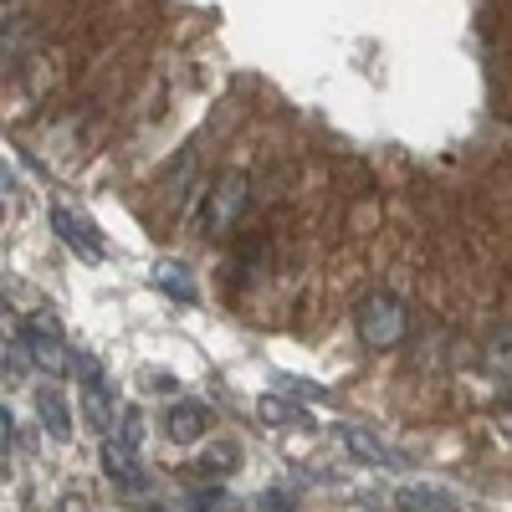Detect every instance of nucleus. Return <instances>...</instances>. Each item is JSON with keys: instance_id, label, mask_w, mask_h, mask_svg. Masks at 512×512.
I'll return each mask as SVG.
<instances>
[{"instance_id": "20e7f679", "label": "nucleus", "mask_w": 512, "mask_h": 512, "mask_svg": "<svg viewBox=\"0 0 512 512\" xmlns=\"http://www.w3.org/2000/svg\"><path fill=\"white\" fill-rule=\"evenodd\" d=\"M77 379H82V415H88V425H98V431L108 436L113 425H118V410H113V384L103 374V364L93 354H77L72 359Z\"/></svg>"}, {"instance_id": "39448f33", "label": "nucleus", "mask_w": 512, "mask_h": 512, "mask_svg": "<svg viewBox=\"0 0 512 512\" xmlns=\"http://www.w3.org/2000/svg\"><path fill=\"white\" fill-rule=\"evenodd\" d=\"M47 221H52V231L62 236V246L77 256V262H103V256H108V246H103L98 226H88L72 205H62V200H57V205L47 210Z\"/></svg>"}, {"instance_id": "0eeeda50", "label": "nucleus", "mask_w": 512, "mask_h": 512, "mask_svg": "<svg viewBox=\"0 0 512 512\" xmlns=\"http://www.w3.org/2000/svg\"><path fill=\"white\" fill-rule=\"evenodd\" d=\"M210 431V410L200 400H175L164 410V436L175 441V446H190V441H205Z\"/></svg>"}, {"instance_id": "9d476101", "label": "nucleus", "mask_w": 512, "mask_h": 512, "mask_svg": "<svg viewBox=\"0 0 512 512\" xmlns=\"http://www.w3.org/2000/svg\"><path fill=\"white\" fill-rule=\"evenodd\" d=\"M36 415H41V425H47V436H52L57 446L72 441V415H67V400H62L57 384H47V390L36 395Z\"/></svg>"}, {"instance_id": "f03ea898", "label": "nucleus", "mask_w": 512, "mask_h": 512, "mask_svg": "<svg viewBox=\"0 0 512 512\" xmlns=\"http://www.w3.org/2000/svg\"><path fill=\"white\" fill-rule=\"evenodd\" d=\"M246 205H251V180H246V169H226V175H216V185H210L205 195V236H226L236 231V221L246 216Z\"/></svg>"}, {"instance_id": "423d86ee", "label": "nucleus", "mask_w": 512, "mask_h": 512, "mask_svg": "<svg viewBox=\"0 0 512 512\" xmlns=\"http://www.w3.org/2000/svg\"><path fill=\"white\" fill-rule=\"evenodd\" d=\"M338 446L364 466H405V456L395 446H384L374 431H364V425H338Z\"/></svg>"}, {"instance_id": "7ed1b4c3", "label": "nucleus", "mask_w": 512, "mask_h": 512, "mask_svg": "<svg viewBox=\"0 0 512 512\" xmlns=\"http://www.w3.org/2000/svg\"><path fill=\"white\" fill-rule=\"evenodd\" d=\"M21 338L31 344V359H36V369H47L52 379H62L67 369H72V349H67V338H62V323H57V313H31L26 318V328H21Z\"/></svg>"}, {"instance_id": "1a4fd4ad", "label": "nucleus", "mask_w": 512, "mask_h": 512, "mask_svg": "<svg viewBox=\"0 0 512 512\" xmlns=\"http://www.w3.org/2000/svg\"><path fill=\"white\" fill-rule=\"evenodd\" d=\"M482 364H487V374L502 384V390L512 395V323H502V328H492V333H487Z\"/></svg>"}, {"instance_id": "f8f14e48", "label": "nucleus", "mask_w": 512, "mask_h": 512, "mask_svg": "<svg viewBox=\"0 0 512 512\" xmlns=\"http://www.w3.org/2000/svg\"><path fill=\"white\" fill-rule=\"evenodd\" d=\"M185 512H241V497L226 492V487H190Z\"/></svg>"}, {"instance_id": "2eb2a0df", "label": "nucleus", "mask_w": 512, "mask_h": 512, "mask_svg": "<svg viewBox=\"0 0 512 512\" xmlns=\"http://www.w3.org/2000/svg\"><path fill=\"white\" fill-rule=\"evenodd\" d=\"M497 425H502V436H507V441H512V400H507V405H502V415H497Z\"/></svg>"}, {"instance_id": "9b49d317", "label": "nucleus", "mask_w": 512, "mask_h": 512, "mask_svg": "<svg viewBox=\"0 0 512 512\" xmlns=\"http://www.w3.org/2000/svg\"><path fill=\"white\" fill-rule=\"evenodd\" d=\"M154 287H159L164 297H175V303H185V308L200 297L195 282H190V272H185L180 262H159V267H154Z\"/></svg>"}, {"instance_id": "f257e3e1", "label": "nucleus", "mask_w": 512, "mask_h": 512, "mask_svg": "<svg viewBox=\"0 0 512 512\" xmlns=\"http://www.w3.org/2000/svg\"><path fill=\"white\" fill-rule=\"evenodd\" d=\"M354 333H359V344L364 349H400L405 344V333H410V313L395 292H369L364 303L354 308Z\"/></svg>"}, {"instance_id": "4468645a", "label": "nucleus", "mask_w": 512, "mask_h": 512, "mask_svg": "<svg viewBox=\"0 0 512 512\" xmlns=\"http://www.w3.org/2000/svg\"><path fill=\"white\" fill-rule=\"evenodd\" d=\"M256 512H297V502H292L282 487H267L262 497H256Z\"/></svg>"}, {"instance_id": "6e6552de", "label": "nucleus", "mask_w": 512, "mask_h": 512, "mask_svg": "<svg viewBox=\"0 0 512 512\" xmlns=\"http://www.w3.org/2000/svg\"><path fill=\"white\" fill-rule=\"evenodd\" d=\"M395 507L400 512H456V497L436 482H400L395 487Z\"/></svg>"}, {"instance_id": "dca6fc26", "label": "nucleus", "mask_w": 512, "mask_h": 512, "mask_svg": "<svg viewBox=\"0 0 512 512\" xmlns=\"http://www.w3.org/2000/svg\"><path fill=\"white\" fill-rule=\"evenodd\" d=\"M57 512H88V502H82V497H62V507Z\"/></svg>"}, {"instance_id": "ddd939ff", "label": "nucleus", "mask_w": 512, "mask_h": 512, "mask_svg": "<svg viewBox=\"0 0 512 512\" xmlns=\"http://www.w3.org/2000/svg\"><path fill=\"white\" fill-rule=\"evenodd\" d=\"M236 461H241V451H236V446H205V451H200V472L226 477V472H236Z\"/></svg>"}]
</instances>
